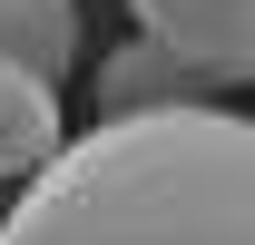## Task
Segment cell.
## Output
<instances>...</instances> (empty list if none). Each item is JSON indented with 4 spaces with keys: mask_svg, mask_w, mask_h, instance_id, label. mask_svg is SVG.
Segmentation results:
<instances>
[{
    "mask_svg": "<svg viewBox=\"0 0 255 245\" xmlns=\"http://www.w3.org/2000/svg\"><path fill=\"white\" fill-rule=\"evenodd\" d=\"M137 30L196 79H255V0H128Z\"/></svg>",
    "mask_w": 255,
    "mask_h": 245,
    "instance_id": "7a4b0ae2",
    "label": "cell"
},
{
    "mask_svg": "<svg viewBox=\"0 0 255 245\" xmlns=\"http://www.w3.org/2000/svg\"><path fill=\"white\" fill-rule=\"evenodd\" d=\"M0 245H255V118L236 108H128L69 137Z\"/></svg>",
    "mask_w": 255,
    "mask_h": 245,
    "instance_id": "6da1fadb",
    "label": "cell"
},
{
    "mask_svg": "<svg viewBox=\"0 0 255 245\" xmlns=\"http://www.w3.org/2000/svg\"><path fill=\"white\" fill-rule=\"evenodd\" d=\"M0 216H10V206H0Z\"/></svg>",
    "mask_w": 255,
    "mask_h": 245,
    "instance_id": "8992f818",
    "label": "cell"
},
{
    "mask_svg": "<svg viewBox=\"0 0 255 245\" xmlns=\"http://www.w3.org/2000/svg\"><path fill=\"white\" fill-rule=\"evenodd\" d=\"M187 79H196V69H177L157 39H137V49H118V59H108L98 98H108V118H128V108H187Z\"/></svg>",
    "mask_w": 255,
    "mask_h": 245,
    "instance_id": "5b68a950",
    "label": "cell"
},
{
    "mask_svg": "<svg viewBox=\"0 0 255 245\" xmlns=\"http://www.w3.org/2000/svg\"><path fill=\"white\" fill-rule=\"evenodd\" d=\"M69 147V118H59V79H39V69L0 59V186L20 177L30 186L49 157Z\"/></svg>",
    "mask_w": 255,
    "mask_h": 245,
    "instance_id": "3957f363",
    "label": "cell"
},
{
    "mask_svg": "<svg viewBox=\"0 0 255 245\" xmlns=\"http://www.w3.org/2000/svg\"><path fill=\"white\" fill-rule=\"evenodd\" d=\"M0 59L69 79L79 69V0H0Z\"/></svg>",
    "mask_w": 255,
    "mask_h": 245,
    "instance_id": "277c9868",
    "label": "cell"
}]
</instances>
